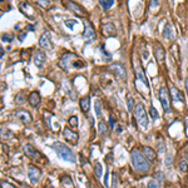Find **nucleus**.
Listing matches in <instances>:
<instances>
[{"instance_id": "1", "label": "nucleus", "mask_w": 188, "mask_h": 188, "mask_svg": "<svg viewBox=\"0 0 188 188\" xmlns=\"http://www.w3.org/2000/svg\"><path fill=\"white\" fill-rule=\"evenodd\" d=\"M130 161H132V166L138 173H147L150 169V164L149 162L144 158V156H142L138 150H132L130 153Z\"/></svg>"}, {"instance_id": "2", "label": "nucleus", "mask_w": 188, "mask_h": 188, "mask_svg": "<svg viewBox=\"0 0 188 188\" xmlns=\"http://www.w3.org/2000/svg\"><path fill=\"white\" fill-rule=\"evenodd\" d=\"M53 148L55 149V152L58 153V156L62 159L70 162V163H75V161H77V157H75L74 152L68 145H65L60 142H55V143H53Z\"/></svg>"}, {"instance_id": "3", "label": "nucleus", "mask_w": 188, "mask_h": 188, "mask_svg": "<svg viewBox=\"0 0 188 188\" xmlns=\"http://www.w3.org/2000/svg\"><path fill=\"white\" fill-rule=\"evenodd\" d=\"M136 117H137L138 123L141 124V127L144 128V129H147L149 122H148V116H147L145 108H144V105L142 103H138L136 105Z\"/></svg>"}, {"instance_id": "4", "label": "nucleus", "mask_w": 188, "mask_h": 188, "mask_svg": "<svg viewBox=\"0 0 188 188\" xmlns=\"http://www.w3.org/2000/svg\"><path fill=\"white\" fill-rule=\"evenodd\" d=\"M159 99H161L164 112H167V113L171 112V94L168 93L166 87H162L159 90Z\"/></svg>"}, {"instance_id": "5", "label": "nucleus", "mask_w": 188, "mask_h": 188, "mask_svg": "<svg viewBox=\"0 0 188 188\" xmlns=\"http://www.w3.org/2000/svg\"><path fill=\"white\" fill-rule=\"evenodd\" d=\"M63 4H64V6H67L70 11H73L74 14H77L78 16H85V14H87V11L84 10L83 6H80L79 4L72 2V0H64Z\"/></svg>"}, {"instance_id": "6", "label": "nucleus", "mask_w": 188, "mask_h": 188, "mask_svg": "<svg viewBox=\"0 0 188 188\" xmlns=\"http://www.w3.org/2000/svg\"><path fill=\"white\" fill-rule=\"evenodd\" d=\"M39 45L40 48L45 49V50H51L53 49V44L50 40V33L49 31H44L39 39Z\"/></svg>"}, {"instance_id": "7", "label": "nucleus", "mask_w": 188, "mask_h": 188, "mask_svg": "<svg viewBox=\"0 0 188 188\" xmlns=\"http://www.w3.org/2000/svg\"><path fill=\"white\" fill-rule=\"evenodd\" d=\"M40 174H42V172H40V169L38 168V167H34V166L29 167V169H28V177H29V179H30V182L33 184L38 183V181H39V178H40Z\"/></svg>"}, {"instance_id": "8", "label": "nucleus", "mask_w": 188, "mask_h": 188, "mask_svg": "<svg viewBox=\"0 0 188 188\" xmlns=\"http://www.w3.org/2000/svg\"><path fill=\"white\" fill-rule=\"evenodd\" d=\"M153 49H154V56H156V59L158 60L159 64H163L164 63V59H166V50H164V48L159 43H156L154 47H153Z\"/></svg>"}, {"instance_id": "9", "label": "nucleus", "mask_w": 188, "mask_h": 188, "mask_svg": "<svg viewBox=\"0 0 188 188\" xmlns=\"http://www.w3.org/2000/svg\"><path fill=\"white\" fill-rule=\"evenodd\" d=\"M109 70H112L114 74H117V77L121 79H125L127 78V72L124 69V67L122 64H112L108 67Z\"/></svg>"}, {"instance_id": "10", "label": "nucleus", "mask_w": 188, "mask_h": 188, "mask_svg": "<svg viewBox=\"0 0 188 188\" xmlns=\"http://www.w3.org/2000/svg\"><path fill=\"white\" fill-rule=\"evenodd\" d=\"M74 59H77V56H75L74 54H72V53H65V54L62 56V58H60V60H59V65H60L63 69L68 70V69H69L70 62L74 60Z\"/></svg>"}, {"instance_id": "11", "label": "nucleus", "mask_w": 188, "mask_h": 188, "mask_svg": "<svg viewBox=\"0 0 188 188\" xmlns=\"http://www.w3.org/2000/svg\"><path fill=\"white\" fill-rule=\"evenodd\" d=\"M45 60H47V55L42 50H36L34 53V64L38 68H43V65L45 64Z\"/></svg>"}, {"instance_id": "12", "label": "nucleus", "mask_w": 188, "mask_h": 188, "mask_svg": "<svg viewBox=\"0 0 188 188\" xmlns=\"http://www.w3.org/2000/svg\"><path fill=\"white\" fill-rule=\"evenodd\" d=\"M23 150H24V153L27 154V157H29L31 159H38V158L40 157V153L38 152V150L33 145H30V144H25L23 147Z\"/></svg>"}, {"instance_id": "13", "label": "nucleus", "mask_w": 188, "mask_h": 188, "mask_svg": "<svg viewBox=\"0 0 188 188\" xmlns=\"http://www.w3.org/2000/svg\"><path fill=\"white\" fill-rule=\"evenodd\" d=\"M134 70H136V75H137V78H138V79H141V80L144 83V85H145V87H149L148 79L145 78V74H144V72H143V69H142V67H141V64H139V62H138V60H137V62H134Z\"/></svg>"}, {"instance_id": "14", "label": "nucleus", "mask_w": 188, "mask_h": 188, "mask_svg": "<svg viewBox=\"0 0 188 188\" xmlns=\"http://www.w3.org/2000/svg\"><path fill=\"white\" fill-rule=\"evenodd\" d=\"M63 136L65 138V141L70 142V143H77L78 142V134L75 133L74 130H72L70 128H64L63 130Z\"/></svg>"}, {"instance_id": "15", "label": "nucleus", "mask_w": 188, "mask_h": 188, "mask_svg": "<svg viewBox=\"0 0 188 188\" xmlns=\"http://www.w3.org/2000/svg\"><path fill=\"white\" fill-rule=\"evenodd\" d=\"M16 117L22 121V123H24V124H30L31 123V116L29 114V112H27V110H18L16 113Z\"/></svg>"}, {"instance_id": "16", "label": "nucleus", "mask_w": 188, "mask_h": 188, "mask_svg": "<svg viewBox=\"0 0 188 188\" xmlns=\"http://www.w3.org/2000/svg\"><path fill=\"white\" fill-rule=\"evenodd\" d=\"M40 100H42L40 94L38 93V92H31V93L29 94L28 102H29V104H30L31 107H38V105H39V103H40Z\"/></svg>"}, {"instance_id": "17", "label": "nucleus", "mask_w": 188, "mask_h": 188, "mask_svg": "<svg viewBox=\"0 0 188 188\" xmlns=\"http://www.w3.org/2000/svg\"><path fill=\"white\" fill-rule=\"evenodd\" d=\"M163 36L168 40H174V31H173V28L171 24H166L164 25V29H163Z\"/></svg>"}, {"instance_id": "18", "label": "nucleus", "mask_w": 188, "mask_h": 188, "mask_svg": "<svg viewBox=\"0 0 188 188\" xmlns=\"http://www.w3.org/2000/svg\"><path fill=\"white\" fill-rule=\"evenodd\" d=\"M171 97H172L173 102H179V103H183L184 102L183 96H182L181 92L176 87H171Z\"/></svg>"}, {"instance_id": "19", "label": "nucleus", "mask_w": 188, "mask_h": 188, "mask_svg": "<svg viewBox=\"0 0 188 188\" xmlns=\"http://www.w3.org/2000/svg\"><path fill=\"white\" fill-rule=\"evenodd\" d=\"M143 154L149 161H154L156 159V152L150 147H143Z\"/></svg>"}, {"instance_id": "20", "label": "nucleus", "mask_w": 188, "mask_h": 188, "mask_svg": "<svg viewBox=\"0 0 188 188\" xmlns=\"http://www.w3.org/2000/svg\"><path fill=\"white\" fill-rule=\"evenodd\" d=\"M89 108H90V98L89 97H83L80 99V109H82V112L83 113H88Z\"/></svg>"}, {"instance_id": "21", "label": "nucleus", "mask_w": 188, "mask_h": 188, "mask_svg": "<svg viewBox=\"0 0 188 188\" xmlns=\"http://www.w3.org/2000/svg\"><path fill=\"white\" fill-rule=\"evenodd\" d=\"M83 36L85 38V39H89V38L94 36V29L90 27V24L88 22L84 23V34H83Z\"/></svg>"}, {"instance_id": "22", "label": "nucleus", "mask_w": 188, "mask_h": 188, "mask_svg": "<svg viewBox=\"0 0 188 188\" xmlns=\"http://www.w3.org/2000/svg\"><path fill=\"white\" fill-rule=\"evenodd\" d=\"M103 33H104V35H116V28H114V25L110 24V23L105 24L104 28H103Z\"/></svg>"}, {"instance_id": "23", "label": "nucleus", "mask_w": 188, "mask_h": 188, "mask_svg": "<svg viewBox=\"0 0 188 188\" xmlns=\"http://www.w3.org/2000/svg\"><path fill=\"white\" fill-rule=\"evenodd\" d=\"M99 4L102 6V9L105 11L108 9H110L113 6V4H114V0H99Z\"/></svg>"}, {"instance_id": "24", "label": "nucleus", "mask_w": 188, "mask_h": 188, "mask_svg": "<svg viewBox=\"0 0 188 188\" xmlns=\"http://www.w3.org/2000/svg\"><path fill=\"white\" fill-rule=\"evenodd\" d=\"M107 124H108V123H107V122H104V121H100V122H99L98 129H99V133H100L102 136L108 134V125H107Z\"/></svg>"}, {"instance_id": "25", "label": "nucleus", "mask_w": 188, "mask_h": 188, "mask_svg": "<svg viewBox=\"0 0 188 188\" xmlns=\"http://www.w3.org/2000/svg\"><path fill=\"white\" fill-rule=\"evenodd\" d=\"M94 109H96V116L98 118L102 117V103L100 100H96V104H94Z\"/></svg>"}, {"instance_id": "26", "label": "nucleus", "mask_w": 188, "mask_h": 188, "mask_svg": "<svg viewBox=\"0 0 188 188\" xmlns=\"http://www.w3.org/2000/svg\"><path fill=\"white\" fill-rule=\"evenodd\" d=\"M94 173H96L97 178H100L102 177V174H103V167H102L100 163H97L96 164V167H94Z\"/></svg>"}, {"instance_id": "27", "label": "nucleus", "mask_w": 188, "mask_h": 188, "mask_svg": "<svg viewBox=\"0 0 188 188\" xmlns=\"http://www.w3.org/2000/svg\"><path fill=\"white\" fill-rule=\"evenodd\" d=\"M68 124L72 127V128H77L78 127V118L75 116H72L69 119H68Z\"/></svg>"}, {"instance_id": "28", "label": "nucleus", "mask_w": 188, "mask_h": 188, "mask_svg": "<svg viewBox=\"0 0 188 188\" xmlns=\"http://www.w3.org/2000/svg\"><path fill=\"white\" fill-rule=\"evenodd\" d=\"M147 188H161V184L157 179H150L147 183Z\"/></svg>"}, {"instance_id": "29", "label": "nucleus", "mask_w": 188, "mask_h": 188, "mask_svg": "<svg viewBox=\"0 0 188 188\" xmlns=\"http://www.w3.org/2000/svg\"><path fill=\"white\" fill-rule=\"evenodd\" d=\"M179 169H181V172L183 173H187L188 172V161H181L179 162Z\"/></svg>"}, {"instance_id": "30", "label": "nucleus", "mask_w": 188, "mask_h": 188, "mask_svg": "<svg viewBox=\"0 0 188 188\" xmlns=\"http://www.w3.org/2000/svg\"><path fill=\"white\" fill-rule=\"evenodd\" d=\"M36 4L42 8H44V9H48L50 6V0H38Z\"/></svg>"}, {"instance_id": "31", "label": "nucleus", "mask_w": 188, "mask_h": 188, "mask_svg": "<svg viewBox=\"0 0 188 188\" xmlns=\"http://www.w3.org/2000/svg\"><path fill=\"white\" fill-rule=\"evenodd\" d=\"M149 113H150V117H152L153 119H157V118L159 117V116H158V112H157V109H156L153 105L149 108Z\"/></svg>"}, {"instance_id": "32", "label": "nucleus", "mask_w": 188, "mask_h": 188, "mask_svg": "<svg viewBox=\"0 0 188 188\" xmlns=\"http://www.w3.org/2000/svg\"><path fill=\"white\" fill-rule=\"evenodd\" d=\"M64 24L69 28V29H73V27H74V24H78V22L77 20H74V19H68V20H65L64 22Z\"/></svg>"}, {"instance_id": "33", "label": "nucleus", "mask_w": 188, "mask_h": 188, "mask_svg": "<svg viewBox=\"0 0 188 188\" xmlns=\"http://www.w3.org/2000/svg\"><path fill=\"white\" fill-rule=\"evenodd\" d=\"M24 102H25V98H24L23 94H18V97L15 98V103L22 105V104H24Z\"/></svg>"}, {"instance_id": "34", "label": "nucleus", "mask_w": 188, "mask_h": 188, "mask_svg": "<svg viewBox=\"0 0 188 188\" xmlns=\"http://www.w3.org/2000/svg\"><path fill=\"white\" fill-rule=\"evenodd\" d=\"M62 182H63L64 184L67 183V186H72V184H73V183H72V179H70V178H69L68 176H65V177H63V178H62Z\"/></svg>"}, {"instance_id": "35", "label": "nucleus", "mask_w": 188, "mask_h": 188, "mask_svg": "<svg viewBox=\"0 0 188 188\" xmlns=\"http://www.w3.org/2000/svg\"><path fill=\"white\" fill-rule=\"evenodd\" d=\"M133 104H134L133 98H128V109H129V110L133 109Z\"/></svg>"}, {"instance_id": "36", "label": "nucleus", "mask_w": 188, "mask_h": 188, "mask_svg": "<svg viewBox=\"0 0 188 188\" xmlns=\"http://www.w3.org/2000/svg\"><path fill=\"white\" fill-rule=\"evenodd\" d=\"M158 0H150V8L152 9H154V8H157L158 6Z\"/></svg>"}, {"instance_id": "37", "label": "nucleus", "mask_w": 188, "mask_h": 188, "mask_svg": "<svg viewBox=\"0 0 188 188\" xmlns=\"http://www.w3.org/2000/svg\"><path fill=\"white\" fill-rule=\"evenodd\" d=\"M2 188H15V187L11 186V184L8 183V182H3V183H2Z\"/></svg>"}, {"instance_id": "38", "label": "nucleus", "mask_w": 188, "mask_h": 188, "mask_svg": "<svg viewBox=\"0 0 188 188\" xmlns=\"http://www.w3.org/2000/svg\"><path fill=\"white\" fill-rule=\"evenodd\" d=\"M104 186L108 188L109 187V183H108V169L105 171V177H104Z\"/></svg>"}, {"instance_id": "39", "label": "nucleus", "mask_w": 188, "mask_h": 188, "mask_svg": "<svg viewBox=\"0 0 188 188\" xmlns=\"http://www.w3.org/2000/svg\"><path fill=\"white\" fill-rule=\"evenodd\" d=\"M11 39H13V36H8L6 34L3 35V42H11Z\"/></svg>"}, {"instance_id": "40", "label": "nucleus", "mask_w": 188, "mask_h": 188, "mask_svg": "<svg viewBox=\"0 0 188 188\" xmlns=\"http://www.w3.org/2000/svg\"><path fill=\"white\" fill-rule=\"evenodd\" d=\"M184 84H186V92H187V97H188V78H186Z\"/></svg>"}, {"instance_id": "41", "label": "nucleus", "mask_w": 188, "mask_h": 188, "mask_svg": "<svg viewBox=\"0 0 188 188\" xmlns=\"http://www.w3.org/2000/svg\"><path fill=\"white\" fill-rule=\"evenodd\" d=\"M109 122H110V127H114V119H113L112 116H110V118H109Z\"/></svg>"}]
</instances>
